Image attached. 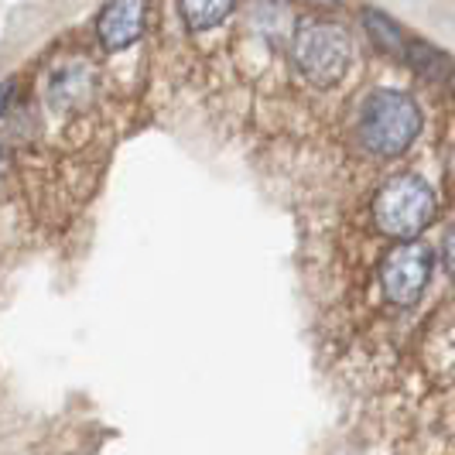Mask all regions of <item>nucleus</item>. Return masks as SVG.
I'll return each instance as SVG.
<instances>
[{"label":"nucleus","mask_w":455,"mask_h":455,"mask_svg":"<svg viewBox=\"0 0 455 455\" xmlns=\"http://www.w3.org/2000/svg\"><path fill=\"white\" fill-rule=\"evenodd\" d=\"M360 131H363V144L373 155L397 158L414 144V137L421 131V114L404 92L377 90L366 100Z\"/></svg>","instance_id":"nucleus-1"},{"label":"nucleus","mask_w":455,"mask_h":455,"mask_svg":"<svg viewBox=\"0 0 455 455\" xmlns=\"http://www.w3.org/2000/svg\"><path fill=\"white\" fill-rule=\"evenodd\" d=\"M435 196L418 175H397L390 179L377 203H373V220L394 240H414L421 229L432 223Z\"/></svg>","instance_id":"nucleus-2"},{"label":"nucleus","mask_w":455,"mask_h":455,"mask_svg":"<svg viewBox=\"0 0 455 455\" xmlns=\"http://www.w3.org/2000/svg\"><path fill=\"white\" fill-rule=\"evenodd\" d=\"M349 35L325 21H305L295 35V62L315 86H336L349 68Z\"/></svg>","instance_id":"nucleus-3"},{"label":"nucleus","mask_w":455,"mask_h":455,"mask_svg":"<svg viewBox=\"0 0 455 455\" xmlns=\"http://www.w3.org/2000/svg\"><path fill=\"white\" fill-rule=\"evenodd\" d=\"M432 277V251L425 243H401L384 257L380 284L394 305H411Z\"/></svg>","instance_id":"nucleus-4"},{"label":"nucleus","mask_w":455,"mask_h":455,"mask_svg":"<svg viewBox=\"0 0 455 455\" xmlns=\"http://www.w3.org/2000/svg\"><path fill=\"white\" fill-rule=\"evenodd\" d=\"M144 18H148V0H107L96 18L100 45L107 52L134 45L144 35Z\"/></svg>","instance_id":"nucleus-5"},{"label":"nucleus","mask_w":455,"mask_h":455,"mask_svg":"<svg viewBox=\"0 0 455 455\" xmlns=\"http://www.w3.org/2000/svg\"><path fill=\"white\" fill-rule=\"evenodd\" d=\"M179 7H182V18L188 28L205 31V28H216L227 18L233 11V0H179Z\"/></svg>","instance_id":"nucleus-6"},{"label":"nucleus","mask_w":455,"mask_h":455,"mask_svg":"<svg viewBox=\"0 0 455 455\" xmlns=\"http://www.w3.org/2000/svg\"><path fill=\"white\" fill-rule=\"evenodd\" d=\"M363 24L377 48H384V52H401V35H397V28H394L390 18H384L380 11H366Z\"/></svg>","instance_id":"nucleus-7"},{"label":"nucleus","mask_w":455,"mask_h":455,"mask_svg":"<svg viewBox=\"0 0 455 455\" xmlns=\"http://www.w3.org/2000/svg\"><path fill=\"white\" fill-rule=\"evenodd\" d=\"M408 59H411V66L418 68L421 76H428V79H438V72L449 68V59L438 55L432 45H411Z\"/></svg>","instance_id":"nucleus-8"},{"label":"nucleus","mask_w":455,"mask_h":455,"mask_svg":"<svg viewBox=\"0 0 455 455\" xmlns=\"http://www.w3.org/2000/svg\"><path fill=\"white\" fill-rule=\"evenodd\" d=\"M445 267L455 274V227L449 229V236H445Z\"/></svg>","instance_id":"nucleus-9"},{"label":"nucleus","mask_w":455,"mask_h":455,"mask_svg":"<svg viewBox=\"0 0 455 455\" xmlns=\"http://www.w3.org/2000/svg\"><path fill=\"white\" fill-rule=\"evenodd\" d=\"M11 96H14V83H0V114L7 110V103H11Z\"/></svg>","instance_id":"nucleus-10"},{"label":"nucleus","mask_w":455,"mask_h":455,"mask_svg":"<svg viewBox=\"0 0 455 455\" xmlns=\"http://www.w3.org/2000/svg\"><path fill=\"white\" fill-rule=\"evenodd\" d=\"M322 4H339V0H322Z\"/></svg>","instance_id":"nucleus-11"}]
</instances>
